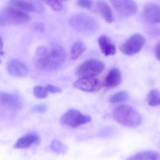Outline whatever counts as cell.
I'll list each match as a JSON object with an SVG mask.
<instances>
[{"instance_id": "cell-1", "label": "cell", "mask_w": 160, "mask_h": 160, "mask_svg": "<svg viewBox=\"0 0 160 160\" xmlns=\"http://www.w3.org/2000/svg\"><path fill=\"white\" fill-rule=\"evenodd\" d=\"M66 59V51L61 45L54 44L50 47L40 46L36 52L35 65L40 70L53 71L60 68Z\"/></svg>"}, {"instance_id": "cell-2", "label": "cell", "mask_w": 160, "mask_h": 160, "mask_svg": "<svg viewBox=\"0 0 160 160\" xmlns=\"http://www.w3.org/2000/svg\"><path fill=\"white\" fill-rule=\"evenodd\" d=\"M112 116L117 123L127 127H138L142 123L141 114L132 106L127 104H122L115 108Z\"/></svg>"}, {"instance_id": "cell-3", "label": "cell", "mask_w": 160, "mask_h": 160, "mask_svg": "<svg viewBox=\"0 0 160 160\" xmlns=\"http://www.w3.org/2000/svg\"><path fill=\"white\" fill-rule=\"evenodd\" d=\"M69 23L74 30L82 34H92L98 28V23L95 18L82 13L72 16Z\"/></svg>"}, {"instance_id": "cell-4", "label": "cell", "mask_w": 160, "mask_h": 160, "mask_svg": "<svg viewBox=\"0 0 160 160\" xmlns=\"http://www.w3.org/2000/svg\"><path fill=\"white\" fill-rule=\"evenodd\" d=\"M30 19L31 17L26 12L13 7H8L0 13L1 26L12 24H21L27 22Z\"/></svg>"}, {"instance_id": "cell-5", "label": "cell", "mask_w": 160, "mask_h": 160, "mask_svg": "<svg viewBox=\"0 0 160 160\" xmlns=\"http://www.w3.org/2000/svg\"><path fill=\"white\" fill-rule=\"evenodd\" d=\"M91 121L90 116L73 109H70L65 113L60 119V123L62 126L72 129L77 128Z\"/></svg>"}, {"instance_id": "cell-6", "label": "cell", "mask_w": 160, "mask_h": 160, "mask_svg": "<svg viewBox=\"0 0 160 160\" xmlns=\"http://www.w3.org/2000/svg\"><path fill=\"white\" fill-rule=\"evenodd\" d=\"M102 62L97 59H88L83 62L77 70V75L80 78H95L104 69Z\"/></svg>"}, {"instance_id": "cell-7", "label": "cell", "mask_w": 160, "mask_h": 160, "mask_svg": "<svg viewBox=\"0 0 160 160\" xmlns=\"http://www.w3.org/2000/svg\"><path fill=\"white\" fill-rule=\"evenodd\" d=\"M145 43L143 36L134 34L130 37L120 47V50L124 54L132 55L139 53Z\"/></svg>"}, {"instance_id": "cell-8", "label": "cell", "mask_w": 160, "mask_h": 160, "mask_svg": "<svg viewBox=\"0 0 160 160\" xmlns=\"http://www.w3.org/2000/svg\"><path fill=\"white\" fill-rule=\"evenodd\" d=\"M111 3L119 14L125 17L136 14L138 6L135 2L130 0H113Z\"/></svg>"}, {"instance_id": "cell-9", "label": "cell", "mask_w": 160, "mask_h": 160, "mask_svg": "<svg viewBox=\"0 0 160 160\" xmlns=\"http://www.w3.org/2000/svg\"><path fill=\"white\" fill-rule=\"evenodd\" d=\"M73 85L76 88L88 93H96L101 87L99 80L95 78H80Z\"/></svg>"}, {"instance_id": "cell-10", "label": "cell", "mask_w": 160, "mask_h": 160, "mask_svg": "<svg viewBox=\"0 0 160 160\" xmlns=\"http://www.w3.org/2000/svg\"><path fill=\"white\" fill-rule=\"evenodd\" d=\"M142 16L148 23H160V5L154 3H148L144 7Z\"/></svg>"}, {"instance_id": "cell-11", "label": "cell", "mask_w": 160, "mask_h": 160, "mask_svg": "<svg viewBox=\"0 0 160 160\" xmlns=\"http://www.w3.org/2000/svg\"><path fill=\"white\" fill-rule=\"evenodd\" d=\"M9 6L13 7L26 12H41L42 6L38 2L34 1L13 0L9 2Z\"/></svg>"}, {"instance_id": "cell-12", "label": "cell", "mask_w": 160, "mask_h": 160, "mask_svg": "<svg viewBox=\"0 0 160 160\" xmlns=\"http://www.w3.org/2000/svg\"><path fill=\"white\" fill-rule=\"evenodd\" d=\"M6 69L9 75L18 78L25 77L29 72L28 67L24 63L15 59L8 63Z\"/></svg>"}, {"instance_id": "cell-13", "label": "cell", "mask_w": 160, "mask_h": 160, "mask_svg": "<svg viewBox=\"0 0 160 160\" xmlns=\"http://www.w3.org/2000/svg\"><path fill=\"white\" fill-rule=\"evenodd\" d=\"M0 104L14 111H19L22 108V103L20 98L16 95L8 93L0 94Z\"/></svg>"}, {"instance_id": "cell-14", "label": "cell", "mask_w": 160, "mask_h": 160, "mask_svg": "<svg viewBox=\"0 0 160 160\" xmlns=\"http://www.w3.org/2000/svg\"><path fill=\"white\" fill-rule=\"evenodd\" d=\"M40 142V138L36 133H28L17 141L14 147L16 149H26L33 144H38Z\"/></svg>"}, {"instance_id": "cell-15", "label": "cell", "mask_w": 160, "mask_h": 160, "mask_svg": "<svg viewBox=\"0 0 160 160\" xmlns=\"http://www.w3.org/2000/svg\"><path fill=\"white\" fill-rule=\"evenodd\" d=\"M121 81V73L117 68L110 70L104 78L103 85L108 89H113L120 84Z\"/></svg>"}, {"instance_id": "cell-16", "label": "cell", "mask_w": 160, "mask_h": 160, "mask_svg": "<svg viewBox=\"0 0 160 160\" xmlns=\"http://www.w3.org/2000/svg\"><path fill=\"white\" fill-rule=\"evenodd\" d=\"M98 43L101 52L105 56L114 55L116 53V49L112 41L106 35H102L99 38Z\"/></svg>"}, {"instance_id": "cell-17", "label": "cell", "mask_w": 160, "mask_h": 160, "mask_svg": "<svg viewBox=\"0 0 160 160\" xmlns=\"http://www.w3.org/2000/svg\"><path fill=\"white\" fill-rule=\"evenodd\" d=\"M97 8L99 13L105 21L108 23H111L113 21V18L112 9L106 2L104 1L97 2Z\"/></svg>"}, {"instance_id": "cell-18", "label": "cell", "mask_w": 160, "mask_h": 160, "mask_svg": "<svg viewBox=\"0 0 160 160\" xmlns=\"http://www.w3.org/2000/svg\"><path fill=\"white\" fill-rule=\"evenodd\" d=\"M160 159V155L158 152L145 151L137 153L127 160H159Z\"/></svg>"}, {"instance_id": "cell-19", "label": "cell", "mask_w": 160, "mask_h": 160, "mask_svg": "<svg viewBox=\"0 0 160 160\" xmlns=\"http://www.w3.org/2000/svg\"><path fill=\"white\" fill-rule=\"evenodd\" d=\"M50 147L53 152L59 155H65L68 150V147L66 145L57 140L52 141Z\"/></svg>"}, {"instance_id": "cell-20", "label": "cell", "mask_w": 160, "mask_h": 160, "mask_svg": "<svg viewBox=\"0 0 160 160\" xmlns=\"http://www.w3.org/2000/svg\"><path fill=\"white\" fill-rule=\"evenodd\" d=\"M86 46L82 41L76 42L72 46L71 50V58L72 60H76L83 53L85 50Z\"/></svg>"}, {"instance_id": "cell-21", "label": "cell", "mask_w": 160, "mask_h": 160, "mask_svg": "<svg viewBox=\"0 0 160 160\" xmlns=\"http://www.w3.org/2000/svg\"><path fill=\"white\" fill-rule=\"evenodd\" d=\"M148 103L149 106L156 107L160 106V92L156 89L150 90L147 98Z\"/></svg>"}, {"instance_id": "cell-22", "label": "cell", "mask_w": 160, "mask_h": 160, "mask_svg": "<svg viewBox=\"0 0 160 160\" xmlns=\"http://www.w3.org/2000/svg\"><path fill=\"white\" fill-rule=\"evenodd\" d=\"M129 94L126 91H121L112 95L109 100L111 104H118L127 101L128 99Z\"/></svg>"}, {"instance_id": "cell-23", "label": "cell", "mask_w": 160, "mask_h": 160, "mask_svg": "<svg viewBox=\"0 0 160 160\" xmlns=\"http://www.w3.org/2000/svg\"><path fill=\"white\" fill-rule=\"evenodd\" d=\"M34 96L39 99L46 98L48 95V92L47 91L46 87L41 85H36L34 86L33 90Z\"/></svg>"}, {"instance_id": "cell-24", "label": "cell", "mask_w": 160, "mask_h": 160, "mask_svg": "<svg viewBox=\"0 0 160 160\" xmlns=\"http://www.w3.org/2000/svg\"><path fill=\"white\" fill-rule=\"evenodd\" d=\"M114 133V129L112 126L105 127L99 132L98 136L103 138L111 137Z\"/></svg>"}, {"instance_id": "cell-25", "label": "cell", "mask_w": 160, "mask_h": 160, "mask_svg": "<svg viewBox=\"0 0 160 160\" xmlns=\"http://www.w3.org/2000/svg\"><path fill=\"white\" fill-rule=\"evenodd\" d=\"M45 3L55 11H61L63 8V4L61 1H46Z\"/></svg>"}, {"instance_id": "cell-26", "label": "cell", "mask_w": 160, "mask_h": 160, "mask_svg": "<svg viewBox=\"0 0 160 160\" xmlns=\"http://www.w3.org/2000/svg\"><path fill=\"white\" fill-rule=\"evenodd\" d=\"M77 5L79 7L90 9L92 7V2L88 0H79L77 1Z\"/></svg>"}, {"instance_id": "cell-27", "label": "cell", "mask_w": 160, "mask_h": 160, "mask_svg": "<svg viewBox=\"0 0 160 160\" xmlns=\"http://www.w3.org/2000/svg\"><path fill=\"white\" fill-rule=\"evenodd\" d=\"M48 107L45 104H40L35 105L32 108L33 111L38 113H43L47 111Z\"/></svg>"}, {"instance_id": "cell-28", "label": "cell", "mask_w": 160, "mask_h": 160, "mask_svg": "<svg viewBox=\"0 0 160 160\" xmlns=\"http://www.w3.org/2000/svg\"><path fill=\"white\" fill-rule=\"evenodd\" d=\"M45 87L48 92L52 94H58L62 92V89L60 87L52 85H48Z\"/></svg>"}, {"instance_id": "cell-29", "label": "cell", "mask_w": 160, "mask_h": 160, "mask_svg": "<svg viewBox=\"0 0 160 160\" xmlns=\"http://www.w3.org/2000/svg\"><path fill=\"white\" fill-rule=\"evenodd\" d=\"M155 53L157 59L160 61V43L156 46V48H155Z\"/></svg>"}, {"instance_id": "cell-30", "label": "cell", "mask_w": 160, "mask_h": 160, "mask_svg": "<svg viewBox=\"0 0 160 160\" xmlns=\"http://www.w3.org/2000/svg\"><path fill=\"white\" fill-rule=\"evenodd\" d=\"M3 47V43L2 38H1V36H0V50L2 49Z\"/></svg>"}, {"instance_id": "cell-31", "label": "cell", "mask_w": 160, "mask_h": 160, "mask_svg": "<svg viewBox=\"0 0 160 160\" xmlns=\"http://www.w3.org/2000/svg\"><path fill=\"white\" fill-rule=\"evenodd\" d=\"M4 54V52L2 51L0 52V55H2Z\"/></svg>"}, {"instance_id": "cell-32", "label": "cell", "mask_w": 160, "mask_h": 160, "mask_svg": "<svg viewBox=\"0 0 160 160\" xmlns=\"http://www.w3.org/2000/svg\"><path fill=\"white\" fill-rule=\"evenodd\" d=\"M2 61H1V59H0V65H1V64H2Z\"/></svg>"}]
</instances>
